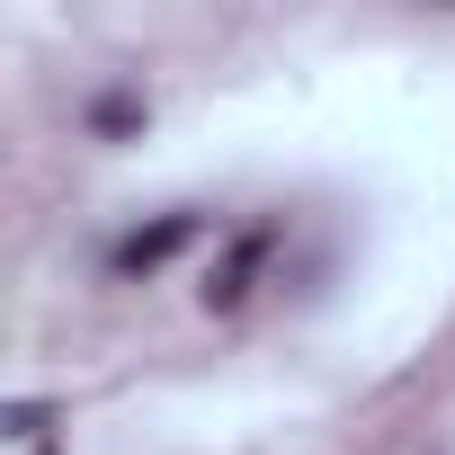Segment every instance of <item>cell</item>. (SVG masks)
I'll return each mask as SVG.
<instances>
[{"mask_svg": "<svg viewBox=\"0 0 455 455\" xmlns=\"http://www.w3.org/2000/svg\"><path fill=\"white\" fill-rule=\"evenodd\" d=\"M45 419H54L45 402H19V411H10V437H19V446H45Z\"/></svg>", "mask_w": 455, "mask_h": 455, "instance_id": "277c9868", "label": "cell"}, {"mask_svg": "<svg viewBox=\"0 0 455 455\" xmlns=\"http://www.w3.org/2000/svg\"><path fill=\"white\" fill-rule=\"evenodd\" d=\"M90 125H99V134H134V125H143V99H125V90H116V99H99V108H90Z\"/></svg>", "mask_w": 455, "mask_h": 455, "instance_id": "3957f363", "label": "cell"}, {"mask_svg": "<svg viewBox=\"0 0 455 455\" xmlns=\"http://www.w3.org/2000/svg\"><path fill=\"white\" fill-rule=\"evenodd\" d=\"M28 455H54V446H28Z\"/></svg>", "mask_w": 455, "mask_h": 455, "instance_id": "5b68a950", "label": "cell"}, {"mask_svg": "<svg viewBox=\"0 0 455 455\" xmlns=\"http://www.w3.org/2000/svg\"><path fill=\"white\" fill-rule=\"evenodd\" d=\"M268 251H277L268 233H242L233 251H223V259H214V277H205V313H242V295L259 286V268H268Z\"/></svg>", "mask_w": 455, "mask_h": 455, "instance_id": "7a4b0ae2", "label": "cell"}, {"mask_svg": "<svg viewBox=\"0 0 455 455\" xmlns=\"http://www.w3.org/2000/svg\"><path fill=\"white\" fill-rule=\"evenodd\" d=\"M188 242H196V214H161V223H143V233H125V242L108 251V268H116V277H152V268H170Z\"/></svg>", "mask_w": 455, "mask_h": 455, "instance_id": "6da1fadb", "label": "cell"}]
</instances>
